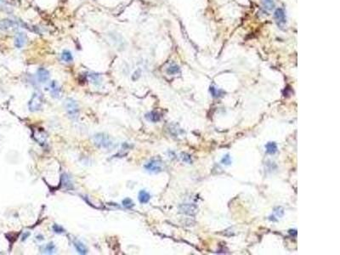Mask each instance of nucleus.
Instances as JSON below:
<instances>
[{
    "label": "nucleus",
    "instance_id": "obj_1",
    "mask_svg": "<svg viewBox=\"0 0 340 255\" xmlns=\"http://www.w3.org/2000/svg\"><path fill=\"white\" fill-rule=\"evenodd\" d=\"M94 141L96 146L105 149H111L113 146V141L112 139L105 134H95L94 136Z\"/></svg>",
    "mask_w": 340,
    "mask_h": 255
},
{
    "label": "nucleus",
    "instance_id": "obj_2",
    "mask_svg": "<svg viewBox=\"0 0 340 255\" xmlns=\"http://www.w3.org/2000/svg\"><path fill=\"white\" fill-rule=\"evenodd\" d=\"M65 107H66V111L67 114L69 115L73 119H76L77 117H78V113H79V109H78V106H77V103L73 99H67L66 100V103H65Z\"/></svg>",
    "mask_w": 340,
    "mask_h": 255
},
{
    "label": "nucleus",
    "instance_id": "obj_3",
    "mask_svg": "<svg viewBox=\"0 0 340 255\" xmlns=\"http://www.w3.org/2000/svg\"><path fill=\"white\" fill-rule=\"evenodd\" d=\"M43 105V95L39 92L33 94L32 99L29 102V109L31 112H37L41 109Z\"/></svg>",
    "mask_w": 340,
    "mask_h": 255
},
{
    "label": "nucleus",
    "instance_id": "obj_4",
    "mask_svg": "<svg viewBox=\"0 0 340 255\" xmlns=\"http://www.w3.org/2000/svg\"><path fill=\"white\" fill-rule=\"evenodd\" d=\"M145 169L149 172L153 173V174H157V173H160L162 170V162L158 161V160L152 159L145 164Z\"/></svg>",
    "mask_w": 340,
    "mask_h": 255
},
{
    "label": "nucleus",
    "instance_id": "obj_5",
    "mask_svg": "<svg viewBox=\"0 0 340 255\" xmlns=\"http://www.w3.org/2000/svg\"><path fill=\"white\" fill-rule=\"evenodd\" d=\"M274 18L276 20V22L277 24V26L280 28H283L286 25V22H287V19H286V15H285V12L284 10L281 8L279 9H276L274 13Z\"/></svg>",
    "mask_w": 340,
    "mask_h": 255
},
{
    "label": "nucleus",
    "instance_id": "obj_6",
    "mask_svg": "<svg viewBox=\"0 0 340 255\" xmlns=\"http://www.w3.org/2000/svg\"><path fill=\"white\" fill-rule=\"evenodd\" d=\"M180 210L182 211V213H184L185 214L194 215L197 211V208H196V206L192 204V203H185V204H183L181 206Z\"/></svg>",
    "mask_w": 340,
    "mask_h": 255
},
{
    "label": "nucleus",
    "instance_id": "obj_7",
    "mask_svg": "<svg viewBox=\"0 0 340 255\" xmlns=\"http://www.w3.org/2000/svg\"><path fill=\"white\" fill-rule=\"evenodd\" d=\"M37 77L40 83H44L50 78V73L45 68H39L37 72Z\"/></svg>",
    "mask_w": 340,
    "mask_h": 255
},
{
    "label": "nucleus",
    "instance_id": "obj_8",
    "mask_svg": "<svg viewBox=\"0 0 340 255\" xmlns=\"http://www.w3.org/2000/svg\"><path fill=\"white\" fill-rule=\"evenodd\" d=\"M17 23L15 22L14 20H3L0 21V28L3 30H8V29H13L17 27Z\"/></svg>",
    "mask_w": 340,
    "mask_h": 255
},
{
    "label": "nucleus",
    "instance_id": "obj_9",
    "mask_svg": "<svg viewBox=\"0 0 340 255\" xmlns=\"http://www.w3.org/2000/svg\"><path fill=\"white\" fill-rule=\"evenodd\" d=\"M26 40H27V37H26V35L24 33H18L17 36L15 37V45L18 49H20L26 43Z\"/></svg>",
    "mask_w": 340,
    "mask_h": 255
},
{
    "label": "nucleus",
    "instance_id": "obj_10",
    "mask_svg": "<svg viewBox=\"0 0 340 255\" xmlns=\"http://www.w3.org/2000/svg\"><path fill=\"white\" fill-rule=\"evenodd\" d=\"M50 90L52 96L55 98H59L60 96V88L59 84L55 81H53L52 83H50Z\"/></svg>",
    "mask_w": 340,
    "mask_h": 255
},
{
    "label": "nucleus",
    "instance_id": "obj_11",
    "mask_svg": "<svg viewBox=\"0 0 340 255\" xmlns=\"http://www.w3.org/2000/svg\"><path fill=\"white\" fill-rule=\"evenodd\" d=\"M150 199H151V195L147 191L142 190L139 192V201L140 203H143V204L147 203L150 201Z\"/></svg>",
    "mask_w": 340,
    "mask_h": 255
},
{
    "label": "nucleus",
    "instance_id": "obj_12",
    "mask_svg": "<svg viewBox=\"0 0 340 255\" xmlns=\"http://www.w3.org/2000/svg\"><path fill=\"white\" fill-rule=\"evenodd\" d=\"M74 247H75V248L77 249V253H80V254H86L87 252H88V250H87V248H86V247L84 246V244L82 243L81 242H79V241H75V242H74Z\"/></svg>",
    "mask_w": 340,
    "mask_h": 255
},
{
    "label": "nucleus",
    "instance_id": "obj_13",
    "mask_svg": "<svg viewBox=\"0 0 340 255\" xmlns=\"http://www.w3.org/2000/svg\"><path fill=\"white\" fill-rule=\"evenodd\" d=\"M265 149H266V152L272 155L277 152V146L275 142H269L266 144Z\"/></svg>",
    "mask_w": 340,
    "mask_h": 255
},
{
    "label": "nucleus",
    "instance_id": "obj_14",
    "mask_svg": "<svg viewBox=\"0 0 340 255\" xmlns=\"http://www.w3.org/2000/svg\"><path fill=\"white\" fill-rule=\"evenodd\" d=\"M146 118L149 121L152 122V123H156V122H158L160 118H161V117L159 115V113H157V112H152L148 113L146 115Z\"/></svg>",
    "mask_w": 340,
    "mask_h": 255
},
{
    "label": "nucleus",
    "instance_id": "obj_15",
    "mask_svg": "<svg viewBox=\"0 0 340 255\" xmlns=\"http://www.w3.org/2000/svg\"><path fill=\"white\" fill-rule=\"evenodd\" d=\"M61 60L65 62H72L73 60V57L72 54L68 50H64L63 53L61 54Z\"/></svg>",
    "mask_w": 340,
    "mask_h": 255
},
{
    "label": "nucleus",
    "instance_id": "obj_16",
    "mask_svg": "<svg viewBox=\"0 0 340 255\" xmlns=\"http://www.w3.org/2000/svg\"><path fill=\"white\" fill-rule=\"evenodd\" d=\"M55 247L53 243H49L48 245L44 247V249H43V253H48V254H52L55 253Z\"/></svg>",
    "mask_w": 340,
    "mask_h": 255
},
{
    "label": "nucleus",
    "instance_id": "obj_17",
    "mask_svg": "<svg viewBox=\"0 0 340 255\" xmlns=\"http://www.w3.org/2000/svg\"><path fill=\"white\" fill-rule=\"evenodd\" d=\"M179 67L176 65H173V66H170L167 70V73H169V75H174V74H177V73H179Z\"/></svg>",
    "mask_w": 340,
    "mask_h": 255
},
{
    "label": "nucleus",
    "instance_id": "obj_18",
    "mask_svg": "<svg viewBox=\"0 0 340 255\" xmlns=\"http://www.w3.org/2000/svg\"><path fill=\"white\" fill-rule=\"evenodd\" d=\"M263 3L266 10H272V9H274L275 3L273 0H263Z\"/></svg>",
    "mask_w": 340,
    "mask_h": 255
},
{
    "label": "nucleus",
    "instance_id": "obj_19",
    "mask_svg": "<svg viewBox=\"0 0 340 255\" xmlns=\"http://www.w3.org/2000/svg\"><path fill=\"white\" fill-rule=\"evenodd\" d=\"M122 205L126 209H131L134 206V202L130 198H125L122 201Z\"/></svg>",
    "mask_w": 340,
    "mask_h": 255
},
{
    "label": "nucleus",
    "instance_id": "obj_20",
    "mask_svg": "<svg viewBox=\"0 0 340 255\" xmlns=\"http://www.w3.org/2000/svg\"><path fill=\"white\" fill-rule=\"evenodd\" d=\"M53 230H54V231L55 232V233H57V234H61V233L64 232V229H63L61 226H60V225H54Z\"/></svg>",
    "mask_w": 340,
    "mask_h": 255
},
{
    "label": "nucleus",
    "instance_id": "obj_21",
    "mask_svg": "<svg viewBox=\"0 0 340 255\" xmlns=\"http://www.w3.org/2000/svg\"><path fill=\"white\" fill-rule=\"evenodd\" d=\"M231 162V157H230L229 155L225 156L224 157H223V159H222V163H223V164H225V165H229Z\"/></svg>",
    "mask_w": 340,
    "mask_h": 255
},
{
    "label": "nucleus",
    "instance_id": "obj_22",
    "mask_svg": "<svg viewBox=\"0 0 340 255\" xmlns=\"http://www.w3.org/2000/svg\"><path fill=\"white\" fill-rule=\"evenodd\" d=\"M182 159H183V161H185V162H192V159H191V156H188V155H186L185 153H184V154H182Z\"/></svg>",
    "mask_w": 340,
    "mask_h": 255
},
{
    "label": "nucleus",
    "instance_id": "obj_23",
    "mask_svg": "<svg viewBox=\"0 0 340 255\" xmlns=\"http://www.w3.org/2000/svg\"><path fill=\"white\" fill-rule=\"evenodd\" d=\"M210 92L214 96H219V91L216 89H214V87H210Z\"/></svg>",
    "mask_w": 340,
    "mask_h": 255
},
{
    "label": "nucleus",
    "instance_id": "obj_24",
    "mask_svg": "<svg viewBox=\"0 0 340 255\" xmlns=\"http://www.w3.org/2000/svg\"><path fill=\"white\" fill-rule=\"evenodd\" d=\"M30 235V234H29V233H28V232H27V234H26V235H23V238H22V240H23V241H24V240H26V239H27V236H28V235Z\"/></svg>",
    "mask_w": 340,
    "mask_h": 255
}]
</instances>
